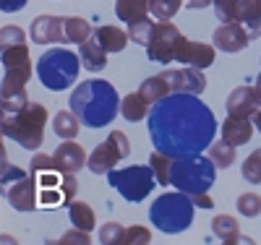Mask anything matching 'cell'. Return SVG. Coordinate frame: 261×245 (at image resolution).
Instances as JSON below:
<instances>
[{"label": "cell", "instance_id": "cell-35", "mask_svg": "<svg viewBox=\"0 0 261 245\" xmlns=\"http://www.w3.org/2000/svg\"><path fill=\"white\" fill-rule=\"evenodd\" d=\"M146 242H151V232L146 227H128L125 230L123 245H146Z\"/></svg>", "mask_w": 261, "mask_h": 245}, {"label": "cell", "instance_id": "cell-18", "mask_svg": "<svg viewBox=\"0 0 261 245\" xmlns=\"http://www.w3.org/2000/svg\"><path fill=\"white\" fill-rule=\"evenodd\" d=\"M55 165L60 172H79L81 167H86V162H89V157H86V151L76 144V139L71 141H63L58 149H55Z\"/></svg>", "mask_w": 261, "mask_h": 245}, {"label": "cell", "instance_id": "cell-25", "mask_svg": "<svg viewBox=\"0 0 261 245\" xmlns=\"http://www.w3.org/2000/svg\"><path fill=\"white\" fill-rule=\"evenodd\" d=\"M79 128H81V120L73 110H60V113L53 118V130L63 141H71L79 136Z\"/></svg>", "mask_w": 261, "mask_h": 245}, {"label": "cell", "instance_id": "cell-16", "mask_svg": "<svg viewBox=\"0 0 261 245\" xmlns=\"http://www.w3.org/2000/svg\"><path fill=\"white\" fill-rule=\"evenodd\" d=\"M261 110V94L253 86H238L227 97V115H241V118H253Z\"/></svg>", "mask_w": 261, "mask_h": 245}, {"label": "cell", "instance_id": "cell-20", "mask_svg": "<svg viewBox=\"0 0 261 245\" xmlns=\"http://www.w3.org/2000/svg\"><path fill=\"white\" fill-rule=\"evenodd\" d=\"M151 113V102L141 94V92H134V94H128L123 97L120 102V115L128 120V123H139V120H146Z\"/></svg>", "mask_w": 261, "mask_h": 245}, {"label": "cell", "instance_id": "cell-6", "mask_svg": "<svg viewBox=\"0 0 261 245\" xmlns=\"http://www.w3.org/2000/svg\"><path fill=\"white\" fill-rule=\"evenodd\" d=\"M206 89V76L204 71L199 68H191V65H186V68H167L157 76H151L146 78L141 86H139V92L154 104L160 102L162 97L167 94H178V92H188V94H201Z\"/></svg>", "mask_w": 261, "mask_h": 245}, {"label": "cell", "instance_id": "cell-12", "mask_svg": "<svg viewBox=\"0 0 261 245\" xmlns=\"http://www.w3.org/2000/svg\"><path fill=\"white\" fill-rule=\"evenodd\" d=\"M128 154H130V144L125 139V133L113 130L99 146H94L86 167H89V172H94V175H107L110 170H115V165L120 159H125Z\"/></svg>", "mask_w": 261, "mask_h": 245}, {"label": "cell", "instance_id": "cell-27", "mask_svg": "<svg viewBox=\"0 0 261 245\" xmlns=\"http://www.w3.org/2000/svg\"><path fill=\"white\" fill-rule=\"evenodd\" d=\"M68 216L73 222V227L79 230H86V232H92L97 227V216H94V209L89 204H84V201H71L68 204Z\"/></svg>", "mask_w": 261, "mask_h": 245}, {"label": "cell", "instance_id": "cell-9", "mask_svg": "<svg viewBox=\"0 0 261 245\" xmlns=\"http://www.w3.org/2000/svg\"><path fill=\"white\" fill-rule=\"evenodd\" d=\"M107 183H110L125 201L141 204L151 193V188L157 185V177H154L151 165H130V167H123V170H110L107 172Z\"/></svg>", "mask_w": 261, "mask_h": 245}, {"label": "cell", "instance_id": "cell-24", "mask_svg": "<svg viewBox=\"0 0 261 245\" xmlns=\"http://www.w3.org/2000/svg\"><path fill=\"white\" fill-rule=\"evenodd\" d=\"M94 39L102 44V47L107 50V52H123L125 47H128V32H123L120 26H99V29H94Z\"/></svg>", "mask_w": 261, "mask_h": 245}, {"label": "cell", "instance_id": "cell-34", "mask_svg": "<svg viewBox=\"0 0 261 245\" xmlns=\"http://www.w3.org/2000/svg\"><path fill=\"white\" fill-rule=\"evenodd\" d=\"M243 177H246L251 185H258L261 183V149H256L251 157L243 162Z\"/></svg>", "mask_w": 261, "mask_h": 245}, {"label": "cell", "instance_id": "cell-11", "mask_svg": "<svg viewBox=\"0 0 261 245\" xmlns=\"http://www.w3.org/2000/svg\"><path fill=\"white\" fill-rule=\"evenodd\" d=\"M183 42H186L183 32L172 21H157L154 32H151V39L146 44V58L160 65H170L178 58V50Z\"/></svg>", "mask_w": 261, "mask_h": 245}, {"label": "cell", "instance_id": "cell-4", "mask_svg": "<svg viewBox=\"0 0 261 245\" xmlns=\"http://www.w3.org/2000/svg\"><path fill=\"white\" fill-rule=\"evenodd\" d=\"M45 128H47V107H42L39 102H27L16 113H3V125H0L6 139H13L27 151H37L42 146Z\"/></svg>", "mask_w": 261, "mask_h": 245}, {"label": "cell", "instance_id": "cell-7", "mask_svg": "<svg viewBox=\"0 0 261 245\" xmlns=\"http://www.w3.org/2000/svg\"><path fill=\"white\" fill-rule=\"evenodd\" d=\"M34 71L45 89H50V92H65L79 78L81 58L76 52H71L68 47H53L37 60Z\"/></svg>", "mask_w": 261, "mask_h": 245}, {"label": "cell", "instance_id": "cell-29", "mask_svg": "<svg viewBox=\"0 0 261 245\" xmlns=\"http://www.w3.org/2000/svg\"><path fill=\"white\" fill-rule=\"evenodd\" d=\"M149 165L151 170H154V177H157V183L160 185H170V167H172V157H167V154L162 151H151L149 154Z\"/></svg>", "mask_w": 261, "mask_h": 245}, {"label": "cell", "instance_id": "cell-22", "mask_svg": "<svg viewBox=\"0 0 261 245\" xmlns=\"http://www.w3.org/2000/svg\"><path fill=\"white\" fill-rule=\"evenodd\" d=\"M115 16L123 24H139L151 16L149 0H115Z\"/></svg>", "mask_w": 261, "mask_h": 245}, {"label": "cell", "instance_id": "cell-41", "mask_svg": "<svg viewBox=\"0 0 261 245\" xmlns=\"http://www.w3.org/2000/svg\"><path fill=\"white\" fill-rule=\"evenodd\" d=\"M253 123H256V130L261 133V110H258V113L253 115Z\"/></svg>", "mask_w": 261, "mask_h": 245}, {"label": "cell", "instance_id": "cell-5", "mask_svg": "<svg viewBox=\"0 0 261 245\" xmlns=\"http://www.w3.org/2000/svg\"><path fill=\"white\" fill-rule=\"evenodd\" d=\"M196 206L193 204V196L178 190V193H162L160 198H154V204L149 209V219L160 232L165 235H178L186 232L193 225V216H196Z\"/></svg>", "mask_w": 261, "mask_h": 245}, {"label": "cell", "instance_id": "cell-39", "mask_svg": "<svg viewBox=\"0 0 261 245\" xmlns=\"http://www.w3.org/2000/svg\"><path fill=\"white\" fill-rule=\"evenodd\" d=\"M193 204L199 206V209H214V201H212L206 193H196L193 196Z\"/></svg>", "mask_w": 261, "mask_h": 245}, {"label": "cell", "instance_id": "cell-10", "mask_svg": "<svg viewBox=\"0 0 261 245\" xmlns=\"http://www.w3.org/2000/svg\"><path fill=\"white\" fill-rule=\"evenodd\" d=\"M214 13L220 21L243 24L251 39L261 37V0H214Z\"/></svg>", "mask_w": 261, "mask_h": 245}, {"label": "cell", "instance_id": "cell-23", "mask_svg": "<svg viewBox=\"0 0 261 245\" xmlns=\"http://www.w3.org/2000/svg\"><path fill=\"white\" fill-rule=\"evenodd\" d=\"M92 26L89 21L81 16H68L63 21V44H84L86 39H92Z\"/></svg>", "mask_w": 261, "mask_h": 245}, {"label": "cell", "instance_id": "cell-15", "mask_svg": "<svg viewBox=\"0 0 261 245\" xmlns=\"http://www.w3.org/2000/svg\"><path fill=\"white\" fill-rule=\"evenodd\" d=\"M214 58H217V47H214V44L186 39V42L180 44V50H178V58H175V60L183 63V65H191V68L204 71V68H209V65L214 63Z\"/></svg>", "mask_w": 261, "mask_h": 245}, {"label": "cell", "instance_id": "cell-38", "mask_svg": "<svg viewBox=\"0 0 261 245\" xmlns=\"http://www.w3.org/2000/svg\"><path fill=\"white\" fill-rule=\"evenodd\" d=\"M29 3V0H0V8H3V13H16V11H21Z\"/></svg>", "mask_w": 261, "mask_h": 245}, {"label": "cell", "instance_id": "cell-21", "mask_svg": "<svg viewBox=\"0 0 261 245\" xmlns=\"http://www.w3.org/2000/svg\"><path fill=\"white\" fill-rule=\"evenodd\" d=\"M79 58H81V65H84V68H89V71L107 68V50L94 39V34H92V39H86L79 47Z\"/></svg>", "mask_w": 261, "mask_h": 245}, {"label": "cell", "instance_id": "cell-14", "mask_svg": "<svg viewBox=\"0 0 261 245\" xmlns=\"http://www.w3.org/2000/svg\"><path fill=\"white\" fill-rule=\"evenodd\" d=\"M251 42V34L243 24H232V21H222V26L214 29V37H212V44L222 52H241L248 47Z\"/></svg>", "mask_w": 261, "mask_h": 245}, {"label": "cell", "instance_id": "cell-17", "mask_svg": "<svg viewBox=\"0 0 261 245\" xmlns=\"http://www.w3.org/2000/svg\"><path fill=\"white\" fill-rule=\"evenodd\" d=\"M63 21L60 16H37L29 26V37L34 44H55L63 42Z\"/></svg>", "mask_w": 261, "mask_h": 245}, {"label": "cell", "instance_id": "cell-30", "mask_svg": "<svg viewBox=\"0 0 261 245\" xmlns=\"http://www.w3.org/2000/svg\"><path fill=\"white\" fill-rule=\"evenodd\" d=\"M180 6L183 0H149V11L157 21H172V16L180 11Z\"/></svg>", "mask_w": 261, "mask_h": 245}, {"label": "cell", "instance_id": "cell-28", "mask_svg": "<svg viewBox=\"0 0 261 245\" xmlns=\"http://www.w3.org/2000/svg\"><path fill=\"white\" fill-rule=\"evenodd\" d=\"M235 149H238L235 144L220 139V141H214V144L209 146V157H212V162H214L217 167H230V165L235 162V154H238Z\"/></svg>", "mask_w": 261, "mask_h": 245}, {"label": "cell", "instance_id": "cell-8", "mask_svg": "<svg viewBox=\"0 0 261 245\" xmlns=\"http://www.w3.org/2000/svg\"><path fill=\"white\" fill-rule=\"evenodd\" d=\"M217 180V165L209 154H193V157L172 159L170 167V185L188 196L206 193Z\"/></svg>", "mask_w": 261, "mask_h": 245}, {"label": "cell", "instance_id": "cell-19", "mask_svg": "<svg viewBox=\"0 0 261 245\" xmlns=\"http://www.w3.org/2000/svg\"><path fill=\"white\" fill-rule=\"evenodd\" d=\"M253 125H256V123H251V118L227 115V118L222 120V125H220V133H222L225 141H230V144H235V146H243V144H248L251 136H253Z\"/></svg>", "mask_w": 261, "mask_h": 245}, {"label": "cell", "instance_id": "cell-31", "mask_svg": "<svg viewBox=\"0 0 261 245\" xmlns=\"http://www.w3.org/2000/svg\"><path fill=\"white\" fill-rule=\"evenodd\" d=\"M151 32H154V21H151V16L149 18H144V21H139V24H128V37H130V42H139V44H149V39H151Z\"/></svg>", "mask_w": 261, "mask_h": 245}, {"label": "cell", "instance_id": "cell-42", "mask_svg": "<svg viewBox=\"0 0 261 245\" xmlns=\"http://www.w3.org/2000/svg\"><path fill=\"white\" fill-rule=\"evenodd\" d=\"M256 89H258V94H261V73H258V78H256Z\"/></svg>", "mask_w": 261, "mask_h": 245}, {"label": "cell", "instance_id": "cell-40", "mask_svg": "<svg viewBox=\"0 0 261 245\" xmlns=\"http://www.w3.org/2000/svg\"><path fill=\"white\" fill-rule=\"evenodd\" d=\"M214 6V0H188V8H209Z\"/></svg>", "mask_w": 261, "mask_h": 245}, {"label": "cell", "instance_id": "cell-37", "mask_svg": "<svg viewBox=\"0 0 261 245\" xmlns=\"http://www.w3.org/2000/svg\"><path fill=\"white\" fill-rule=\"evenodd\" d=\"M60 242H89V235H86V230H71V232H65V237Z\"/></svg>", "mask_w": 261, "mask_h": 245}, {"label": "cell", "instance_id": "cell-3", "mask_svg": "<svg viewBox=\"0 0 261 245\" xmlns=\"http://www.w3.org/2000/svg\"><path fill=\"white\" fill-rule=\"evenodd\" d=\"M120 102L123 99L118 97V89L102 78L79 84L71 94V110L86 128H107L118 118Z\"/></svg>", "mask_w": 261, "mask_h": 245}, {"label": "cell", "instance_id": "cell-36", "mask_svg": "<svg viewBox=\"0 0 261 245\" xmlns=\"http://www.w3.org/2000/svg\"><path fill=\"white\" fill-rule=\"evenodd\" d=\"M21 177H27V172L21 170V167H11L8 159H3V188L11 185V183H16V180H21Z\"/></svg>", "mask_w": 261, "mask_h": 245}, {"label": "cell", "instance_id": "cell-1", "mask_svg": "<svg viewBox=\"0 0 261 245\" xmlns=\"http://www.w3.org/2000/svg\"><path fill=\"white\" fill-rule=\"evenodd\" d=\"M149 139L157 151L172 159L204 154L214 144V133L220 130L214 113L199 99V94H167L151 104Z\"/></svg>", "mask_w": 261, "mask_h": 245}, {"label": "cell", "instance_id": "cell-33", "mask_svg": "<svg viewBox=\"0 0 261 245\" xmlns=\"http://www.w3.org/2000/svg\"><path fill=\"white\" fill-rule=\"evenodd\" d=\"M125 237V227L118 222H107L105 227H99V242L102 245H123Z\"/></svg>", "mask_w": 261, "mask_h": 245}, {"label": "cell", "instance_id": "cell-2", "mask_svg": "<svg viewBox=\"0 0 261 245\" xmlns=\"http://www.w3.org/2000/svg\"><path fill=\"white\" fill-rule=\"evenodd\" d=\"M0 44H3V113H16L29 102L27 84L32 78V58L24 29L6 24L0 32Z\"/></svg>", "mask_w": 261, "mask_h": 245}, {"label": "cell", "instance_id": "cell-13", "mask_svg": "<svg viewBox=\"0 0 261 245\" xmlns=\"http://www.w3.org/2000/svg\"><path fill=\"white\" fill-rule=\"evenodd\" d=\"M6 201L16 209V211H34L39 206V185H37V177L29 172L27 177L11 183L3 188Z\"/></svg>", "mask_w": 261, "mask_h": 245}, {"label": "cell", "instance_id": "cell-26", "mask_svg": "<svg viewBox=\"0 0 261 245\" xmlns=\"http://www.w3.org/2000/svg\"><path fill=\"white\" fill-rule=\"evenodd\" d=\"M212 232L222 242H227V245L241 240V225L235 222V216H227V214H217L212 219Z\"/></svg>", "mask_w": 261, "mask_h": 245}, {"label": "cell", "instance_id": "cell-32", "mask_svg": "<svg viewBox=\"0 0 261 245\" xmlns=\"http://www.w3.org/2000/svg\"><path fill=\"white\" fill-rule=\"evenodd\" d=\"M235 206H238V214H243V216H258L261 214V193H241Z\"/></svg>", "mask_w": 261, "mask_h": 245}]
</instances>
